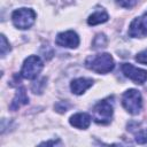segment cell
Listing matches in <instances>:
<instances>
[{"mask_svg":"<svg viewBox=\"0 0 147 147\" xmlns=\"http://www.w3.org/2000/svg\"><path fill=\"white\" fill-rule=\"evenodd\" d=\"M85 67L96 74H108L114 69L115 62L110 54L101 53L96 55H90L85 60Z\"/></svg>","mask_w":147,"mask_h":147,"instance_id":"obj_1","label":"cell"},{"mask_svg":"<svg viewBox=\"0 0 147 147\" xmlns=\"http://www.w3.org/2000/svg\"><path fill=\"white\" fill-rule=\"evenodd\" d=\"M36 13L31 8H20L13 11L11 22L13 24L21 30H26L31 28L36 21Z\"/></svg>","mask_w":147,"mask_h":147,"instance_id":"obj_2","label":"cell"},{"mask_svg":"<svg viewBox=\"0 0 147 147\" xmlns=\"http://www.w3.org/2000/svg\"><path fill=\"white\" fill-rule=\"evenodd\" d=\"M122 105L127 113L131 115H137L142 108V98L139 91L130 88L125 91L122 95Z\"/></svg>","mask_w":147,"mask_h":147,"instance_id":"obj_3","label":"cell"},{"mask_svg":"<svg viewBox=\"0 0 147 147\" xmlns=\"http://www.w3.org/2000/svg\"><path fill=\"white\" fill-rule=\"evenodd\" d=\"M44 68L42 60L37 55H30L28 56L22 65L21 69V76L25 79H36L40 71Z\"/></svg>","mask_w":147,"mask_h":147,"instance_id":"obj_4","label":"cell"},{"mask_svg":"<svg viewBox=\"0 0 147 147\" xmlns=\"http://www.w3.org/2000/svg\"><path fill=\"white\" fill-rule=\"evenodd\" d=\"M114 113L113 102L109 99H105L98 102L93 108V119L98 124H108L111 121V116Z\"/></svg>","mask_w":147,"mask_h":147,"instance_id":"obj_5","label":"cell"},{"mask_svg":"<svg viewBox=\"0 0 147 147\" xmlns=\"http://www.w3.org/2000/svg\"><path fill=\"white\" fill-rule=\"evenodd\" d=\"M122 72L124 74L125 77L130 78L131 80H133L136 84H144L147 80V70L137 68L134 65H132L131 63H123L121 65Z\"/></svg>","mask_w":147,"mask_h":147,"instance_id":"obj_6","label":"cell"},{"mask_svg":"<svg viewBox=\"0 0 147 147\" xmlns=\"http://www.w3.org/2000/svg\"><path fill=\"white\" fill-rule=\"evenodd\" d=\"M129 36L132 38L147 37V13L136 17L129 26Z\"/></svg>","mask_w":147,"mask_h":147,"instance_id":"obj_7","label":"cell"},{"mask_svg":"<svg viewBox=\"0 0 147 147\" xmlns=\"http://www.w3.org/2000/svg\"><path fill=\"white\" fill-rule=\"evenodd\" d=\"M55 44L61 47H67V48H76L79 45V37L75 31H64L61 32L56 36L55 38Z\"/></svg>","mask_w":147,"mask_h":147,"instance_id":"obj_8","label":"cell"},{"mask_svg":"<svg viewBox=\"0 0 147 147\" xmlns=\"http://www.w3.org/2000/svg\"><path fill=\"white\" fill-rule=\"evenodd\" d=\"M93 85V79L91 78H76L70 83V88L71 92L76 95H80L83 94L87 88H90Z\"/></svg>","mask_w":147,"mask_h":147,"instance_id":"obj_9","label":"cell"},{"mask_svg":"<svg viewBox=\"0 0 147 147\" xmlns=\"http://www.w3.org/2000/svg\"><path fill=\"white\" fill-rule=\"evenodd\" d=\"M91 116L86 113H77L75 115H72L69 119V123L77 127V129H80V130H85L90 126L91 124Z\"/></svg>","mask_w":147,"mask_h":147,"instance_id":"obj_10","label":"cell"},{"mask_svg":"<svg viewBox=\"0 0 147 147\" xmlns=\"http://www.w3.org/2000/svg\"><path fill=\"white\" fill-rule=\"evenodd\" d=\"M28 103H29V96L26 94L25 88L22 86V87H20L17 90V92H16V94H15V96H14V99H13L10 106H9V108H10V110H17L20 107H22L24 105H28Z\"/></svg>","mask_w":147,"mask_h":147,"instance_id":"obj_11","label":"cell"},{"mask_svg":"<svg viewBox=\"0 0 147 147\" xmlns=\"http://www.w3.org/2000/svg\"><path fill=\"white\" fill-rule=\"evenodd\" d=\"M108 18H109V16H108L107 11L100 9V10H96L88 16L87 23H88V25H96V24H101V23L107 22Z\"/></svg>","mask_w":147,"mask_h":147,"instance_id":"obj_12","label":"cell"},{"mask_svg":"<svg viewBox=\"0 0 147 147\" xmlns=\"http://www.w3.org/2000/svg\"><path fill=\"white\" fill-rule=\"evenodd\" d=\"M106 45H107V38L103 33H99L93 40L94 48H102V47H106Z\"/></svg>","mask_w":147,"mask_h":147,"instance_id":"obj_13","label":"cell"},{"mask_svg":"<svg viewBox=\"0 0 147 147\" xmlns=\"http://www.w3.org/2000/svg\"><path fill=\"white\" fill-rule=\"evenodd\" d=\"M0 49H1V57H5L6 54L10 51V45L7 41L5 34H1V45H0Z\"/></svg>","mask_w":147,"mask_h":147,"instance_id":"obj_14","label":"cell"},{"mask_svg":"<svg viewBox=\"0 0 147 147\" xmlns=\"http://www.w3.org/2000/svg\"><path fill=\"white\" fill-rule=\"evenodd\" d=\"M136 142L137 144H146L147 142V129L138 131L136 134Z\"/></svg>","mask_w":147,"mask_h":147,"instance_id":"obj_15","label":"cell"},{"mask_svg":"<svg viewBox=\"0 0 147 147\" xmlns=\"http://www.w3.org/2000/svg\"><path fill=\"white\" fill-rule=\"evenodd\" d=\"M46 78H42L41 80H39L38 83L36 82L33 85H32V91H33V93H41L42 92V87L46 85Z\"/></svg>","mask_w":147,"mask_h":147,"instance_id":"obj_16","label":"cell"},{"mask_svg":"<svg viewBox=\"0 0 147 147\" xmlns=\"http://www.w3.org/2000/svg\"><path fill=\"white\" fill-rule=\"evenodd\" d=\"M116 2L123 8H132L138 2V0H116Z\"/></svg>","mask_w":147,"mask_h":147,"instance_id":"obj_17","label":"cell"},{"mask_svg":"<svg viewBox=\"0 0 147 147\" xmlns=\"http://www.w3.org/2000/svg\"><path fill=\"white\" fill-rule=\"evenodd\" d=\"M136 61L141 64H147V49H144L140 53H138L136 56Z\"/></svg>","mask_w":147,"mask_h":147,"instance_id":"obj_18","label":"cell"},{"mask_svg":"<svg viewBox=\"0 0 147 147\" xmlns=\"http://www.w3.org/2000/svg\"><path fill=\"white\" fill-rule=\"evenodd\" d=\"M68 108H69V105L64 101H61V102H59V103H56L55 105V109L59 111V113H65L67 110H68Z\"/></svg>","mask_w":147,"mask_h":147,"instance_id":"obj_19","label":"cell"},{"mask_svg":"<svg viewBox=\"0 0 147 147\" xmlns=\"http://www.w3.org/2000/svg\"><path fill=\"white\" fill-rule=\"evenodd\" d=\"M56 144H61V141L60 140H57V141H46V142H42L41 145H56Z\"/></svg>","mask_w":147,"mask_h":147,"instance_id":"obj_20","label":"cell"}]
</instances>
